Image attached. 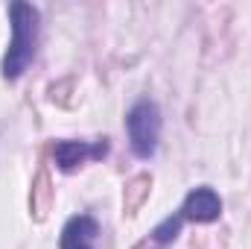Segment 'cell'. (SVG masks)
Masks as SVG:
<instances>
[{
	"mask_svg": "<svg viewBox=\"0 0 251 249\" xmlns=\"http://www.w3.org/2000/svg\"><path fill=\"white\" fill-rule=\"evenodd\" d=\"M9 21H12V38H9V50L3 56V76L6 79H18L26 64L35 56V44H38V9L29 3H12L9 6Z\"/></svg>",
	"mask_w": 251,
	"mask_h": 249,
	"instance_id": "6da1fadb",
	"label": "cell"
},
{
	"mask_svg": "<svg viewBox=\"0 0 251 249\" xmlns=\"http://www.w3.org/2000/svg\"><path fill=\"white\" fill-rule=\"evenodd\" d=\"M161 109L155 100H137L128 115H126V132H128V144L134 150L137 158H152L161 141Z\"/></svg>",
	"mask_w": 251,
	"mask_h": 249,
	"instance_id": "7a4b0ae2",
	"label": "cell"
},
{
	"mask_svg": "<svg viewBox=\"0 0 251 249\" xmlns=\"http://www.w3.org/2000/svg\"><path fill=\"white\" fill-rule=\"evenodd\" d=\"M108 153V144L105 141H97V144H91V141H56V147H53V158H56V164L62 167V170H76V167H82L85 161H94V158H102Z\"/></svg>",
	"mask_w": 251,
	"mask_h": 249,
	"instance_id": "3957f363",
	"label": "cell"
},
{
	"mask_svg": "<svg viewBox=\"0 0 251 249\" xmlns=\"http://www.w3.org/2000/svg\"><path fill=\"white\" fill-rule=\"evenodd\" d=\"M222 214V199L213 187H196L190 190L184 205H181V217L193 223H213Z\"/></svg>",
	"mask_w": 251,
	"mask_h": 249,
	"instance_id": "277c9868",
	"label": "cell"
},
{
	"mask_svg": "<svg viewBox=\"0 0 251 249\" xmlns=\"http://www.w3.org/2000/svg\"><path fill=\"white\" fill-rule=\"evenodd\" d=\"M97 235H100V223L91 214H76L64 223L59 249H94Z\"/></svg>",
	"mask_w": 251,
	"mask_h": 249,
	"instance_id": "5b68a950",
	"label": "cell"
},
{
	"mask_svg": "<svg viewBox=\"0 0 251 249\" xmlns=\"http://www.w3.org/2000/svg\"><path fill=\"white\" fill-rule=\"evenodd\" d=\"M181 214H173V217H167L161 226H155V232H152V244L155 247H167V244H173L176 238H178V232H181Z\"/></svg>",
	"mask_w": 251,
	"mask_h": 249,
	"instance_id": "8992f818",
	"label": "cell"
}]
</instances>
